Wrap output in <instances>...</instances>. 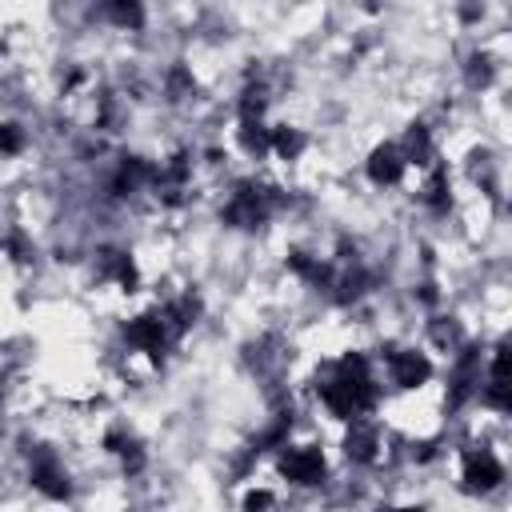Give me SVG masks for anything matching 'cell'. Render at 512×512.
<instances>
[{
    "instance_id": "cell-1",
    "label": "cell",
    "mask_w": 512,
    "mask_h": 512,
    "mask_svg": "<svg viewBox=\"0 0 512 512\" xmlns=\"http://www.w3.org/2000/svg\"><path fill=\"white\" fill-rule=\"evenodd\" d=\"M272 464H276V476L292 488H316L328 480V460H324V448L312 444V440H284L276 452H272Z\"/></svg>"
},
{
    "instance_id": "cell-2",
    "label": "cell",
    "mask_w": 512,
    "mask_h": 512,
    "mask_svg": "<svg viewBox=\"0 0 512 512\" xmlns=\"http://www.w3.org/2000/svg\"><path fill=\"white\" fill-rule=\"evenodd\" d=\"M456 460H460V484H464L468 492H492V488H500L504 476H508L500 452H496L488 440H472V444H464Z\"/></svg>"
},
{
    "instance_id": "cell-3",
    "label": "cell",
    "mask_w": 512,
    "mask_h": 512,
    "mask_svg": "<svg viewBox=\"0 0 512 512\" xmlns=\"http://www.w3.org/2000/svg\"><path fill=\"white\" fill-rule=\"evenodd\" d=\"M408 176H412V168H408V160H404V152H400L396 140H376L368 148V156H364V180L372 188H380V192L404 188Z\"/></svg>"
},
{
    "instance_id": "cell-4",
    "label": "cell",
    "mask_w": 512,
    "mask_h": 512,
    "mask_svg": "<svg viewBox=\"0 0 512 512\" xmlns=\"http://www.w3.org/2000/svg\"><path fill=\"white\" fill-rule=\"evenodd\" d=\"M308 152H312V136H308L304 124H292V120L272 124V148H268V160H276V164H284V168H296Z\"/></svg>"
},
{
    "instance_id": "cell-5",
    "label": "cell",
    "mask_w": 512,
    "mask_h": 512,
    "mask_svg": "<svg viewBox=\"0 0 512 512\" xmlns=\"http://www.w3.org/2000/svg\"><path fill=\"white\" fill-rule=\"evenodd\" d=\"M500 68H504L500 56H492L488 48L476 44V48H468L464 60H460V84H464L468 92L480 96V92H488V88L500 80Z\"/></svg>"
},
{
    "instance_id": "cell-6",
    "label": "cell",
    "mask_w": 512,
    "mask_h": 512,
    "mask_svg": "<svg viewBox=\"0 0 512 512\" xmlns=\"http://www.w3.org/2000/svg\"><path fill=\"white\" fill-rule=\"evenodd\" d=\"M244 504H248V508H256V504H276V492H264V488H252V492L244 496Z\"/></svg>"
}]
</instances>
